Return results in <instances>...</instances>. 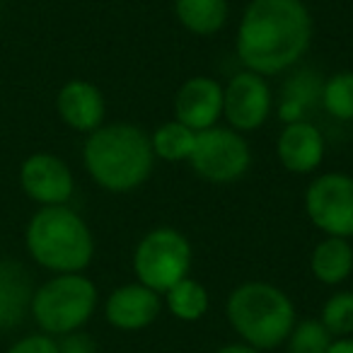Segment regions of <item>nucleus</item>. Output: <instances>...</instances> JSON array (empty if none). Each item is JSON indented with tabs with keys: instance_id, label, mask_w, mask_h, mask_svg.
<instances>
[{
	"instance_id": "nucleus-19",
	"label": "nucleus",
	"mask_w": 353,
	"mask_h": 353,
	"mask_svg": "<svg viewBox=\"0 0 353 353\" xmlns=\"http://www.w3.org/2000/svg\"><path fill=\"white\" fill-rule=\"evenodd\" d=\"M165 305L170 310L172 317L182 319V322H196L208 312V290L203 288L199 281L194 279H182L179 283H174L170 290H165Z\"/></svg>"
},
{
	"instance_id": "nucleus-7",
	"label": "nucleus",
	"mask_w": 353,
	"mask_h": 353,
	"mask_svg": "<svg viewBox=\"0 0 353 353\" xmlns=\"http://www.w3.org/2000/svg\"><path fill=\"white\" fill-rule=\"evenodd\" d=\"M187 162L206 182L230 184L250 170L252 150L240 131L216 123L206 131H196V143Z\"/></svg>"
},
{
	"instance_id": "nucleus-15",
	"label": "nucleus",
	"mask_w": 353,
	"mask_h": 353,
	"mask_svg": "<svg viewBox=\"0 0 353 353\" xmlns=\"http://www.w3.org/2000/svg\"><path fill=\"white\" fill-rule=\"evenodd\" d=\"M32 281L15 261H0V329H12L32 307Z\"/></svg>"
},
{
	"instance_id": "nucleus-27",
	"label": "nucleus",
	"mask_w": 353,
	"mask_h": 353,
	"mask_svg": "<svg viewBox=\"0 0 353 353\" xmlns=\"http://www.w3.org/2000/svg\"><path fill=\"white\" fill-rule=\"evenodd\" d=\"M216 353H261V351L254 346H250V343H245V341H237V343H228V346L218 348Z\"/></svg>"
},
{
	"instance_id": "nucleus-11",
	"label": "nucleus",
	"mask_w": 353,
	"mask_h": 353,
	"mask_svg": "<svg viewBox=\"0 0 353 353\" xmlns=\"http://www.w3.org/2000/svg\"><path fill=\"white\" fill-rule=\"evenodd\" d=\"M223 117V88L208 75L189 78L174 97V119L192 131H206Z\"/></svg>"
},
{
	"instance_id": "nucleus-26",
	"label": "nucleus",
	"mask_w": 353,
	"mask_h": 353,
	"mask_svg": "<svg viewBox=\"0 0 353 353\" xmlns=\"http://www.w3.org/2000/svg\"><path fill=\"white\" fill-rule=\"evenodd\" d=\"M327 353H353V336H336V339H332Z\"/></svg>"
},
{
	"instance_id": "nucleus-6",
	"label": "nucleus",
	"mask_w": 353,
	"mask_h": 353,
	"mask_svg": "<svg viewBox=\"0 0 353 353\" xmlns=\"http://www.w3.org/2000/svg\"><path fill=\"white\" fill-rule=\"evenodd\" d=\"M192 269V245L187 235L174 228H155L136 245L133 274L138 283L155 293H165L174 283L189 276Z\"/></svg>"
},
{
	"instance_id": "nucleus-3",
	"label": "nucleus",
	"mask_w": 353,
	"mask_h": 353,
	"mask_svg": "<svg viewBox=\"0 0 353 353\" xmlns=\"http://www.w3.org/2000/svg\"><path fill=\"white\" fill-rule=\"evenodd\" d=\"M27 252L54 274H80L94 256L88 223L68 206H41L25 232Z\"/></svg>"
},
{
	"instance_id": "nucleus-5",
	"label": "nucleus",
	"mask_w": 353,
	"mask_h": 353,
	"mask_svg": "<svg viewBox=\"0 0 353 353\" xmlns=\"http://www.w3.org/2000/svg\"><path fill=\"white\" fill-rule=\"evenodd\" d=\"M97 285L83 274H56L32 295V317L49 336H65L90 322L97 310Z\"/></svg>"
},
{
	"instance_id": "nucleus-25",
	"label": "nucleus",
	"mask_w": 353,
	"mask_h": 353,
	"mask_svg": "<svg viewBox=\"0 0 353 353\" xmlns=\"http://www.w3.org/2000/svg\"><path fill=\"white\" fill-rule=\"evenodd\" d=\"M59 351L61 353H97V343L90 334L85 332H70L65 336H61L59 341Z\"/></svg>"
},
{
	"instance_id": "nucleus-16",
	"label": "nucleus",
	"mask_w": 353,
	"mask_h": 353,
	"mask_svg": "<svg viewBox=\"0 0 353 353\" xmlns=\"http://www.w3.org/2000/svg\"><path fill=\"white\" fill-rule=\"evenodd\" d=\"M322 85L324 80L312 68H298L281 90V104L279 117L283 123L305 121L307 114L322 99Z\"/></svg>"
},
{
	"instance_id": "nucleus-22",
	"label": "nucleus",
	"mask_w": 353,
	"mask_h": 353,
	"mask_svg": "<svg viewBox=\"0 0 353 353\" xmlns=\"http://www.w3.org/2000/svg\"><path fill=\"white\" fill-rule=\"evenodd\" d=\"M319 322L336 336H353V290H339L324 303Z\"/></svg>"
},
{
	"instance_id": "nucleus-17",
	"label": "nucleus",
	"mask_w": 353,
	"mask_h": 353,
	"mask_svg": "<svg viewBox=\"0 0 353 353\" xmlns=\"http://www.w3.org/2000/svg\"><path fill=\"white\" fill-rule=\"evenodd\" d=\"M314 279L324 285H339L353 274V247L346 237H324L310 256Z\"/></svg>"
},
{
	"instance_id": "nucleus-9",
	"label": "nucleus",
	"mask_w": 353,
	"mask_h": 353,
	"mask_svg": "<svg viewBox=\"0 0 353 353\" xmlns=\"http://www.w3.org/2000/svg\"><path fill=\"white\" fill-rule=\"evenodd\" d=\"M274 107V94L264 75L242 70L223 88V117L230 128L245 133L264 126Z\"/></svg>"
},
{
	"instance_id": "nucleus-4",
	"label": "nucleus",
	"mask_w": 353,
	"mask_h": 353,
	"mask_svg": "<svg viewBox=\"0 0 353 353\" xmlns=\"http://www.w3.org/2000/svg\"><path fill=\"white\" fill-rule=\"evenodd\" d=\"M225 314L242 341L259 351L281 346L298 322L293 300L279 285L264 281L237 285L228 295Z\"/></svg>"
},
{
	"instance_id": "nucleus-23",
	"label": "nucleus",
	"mask_w": 353,
	"mask_h": 353,
	"mask_svg": "<svg viewBox=\"0 0 353 353\" xmlns=\"http://www.w3.org/2000/svg\"><path fill=\"white\" fill-rule=\"evenodd\" d=\"M332 339L334 336L319 319H303L295 322L285 341H288V353H327Z\"/></svg>"
},
{
	"instance_id": "nucleus-2",
	"label": "nucleus",
	"mask_w": 353,
	"mask_h": 353,
	"mask_svg": "<svg viewBox=\"0 0 353 353\" xmlns=\"http://www.w3.org/2000/svg\"><path fill=\"white\" fill-rule=\"evenodd\" d=\"M85 170L102 189L126 194L138 189L155 165L152 143L133 123H102L83 145Z\"/></svg>"
},
{
	"instance_id": "nucleus-10",
	"label": "nucleus",
	"mask_w": 353,
	"mask_h": 353,
	"mask_svg": "<svg viewBox=\"0 0 353 353\" xmlns=\"http://www.w3.org/2000/svg\"><path fill=\"white\" fill-rule=\"evenodd\" d=\"M22 192L41 206H65L75 192L70 167L54 152H34L20 167Z\"/></svg>"
},
{
	"instance_id": "nucleus-20",
	"label": "nucleus",
	"mask_w": 353,
	"mask_h": 353,
	"mask_svg": "<svg viewBox=\"0 0 353 353\" xmlns=\"http://www.w3.org/2000/svg\"><path fill=\"white\" fill-rule=\"evenodd\" d=\"M152 152L155 157H162L165 162H182L189 160L196 143V131L184 126L182 121H167L150 136Z\"/></svg>"
},
{
	"instance_id": "nucleus-18",
	"label": "nucleus",
	"mask_w": 353,
	"mask_h": 353,
	"mask_svg": "<svg viewBox=\"0 0 353 353\" xmlns=\"http://www.w3.org/2000/svg\"><path fill=\"white\" fill-rule=\"evenodd\" d=\"M228 0H174V15L194 34H216L228 22Z\"/></svg>"
},
{
	"instance_id": "nucleus-8",
	"label": "nucleus",
	"mask_w": 353,
	"mask_h": 353,
	"mask_svg": "<svg viewBox=\"0 0 353 353\" xmlns=\"http://www.w3.org/2000/svg\"><path fill=\"white\" fill-rule=\"evenodd\" d=\"M305 213L327 237H353V176L327 172L305 192Z\"/></svg>"
},
{
	"instance_id": "nucleus-21",
	"label": "nucleus",
	"mask_w": 353,
	"mask_h": 353,
	"mask_svg": "<svg viewBox=\"0 0 353 353\" xmlns=\"http://www.w3.org/2000/svg\"><path fill=\"white\" fill-rule=\"evenodd\" d=\"M319 104L329 117L339 121H351L353 119V70H341L332 78L324 80L322 99Z\"/></svg>"
},
{
	"instance_id": "nucleus-14",
	"label": "nucleus",
	"mask_w": 353,
	"mask_h": 353,
	"mask_svg": "<svg viewBox=\"0 0 353 353\" xmlns=\"http://www.w3.org/2000/svg\"><path fill=\"white\" fill-rule=\"evenodd\" d=\"M281 165L293 174H310L322 165L324 157V138L322 131L312 121H293L285 123L276 143Z\"/></svg>"
},
{
	"instance_id": "nucleus-13",
	"label": "nucleus",
	"mask_w": 353,
	"mask_h": 353,
	"mask_svg": "<svg viewBox=\"0 0 353 353\" xmlns=\"http://www.w3.org/2000/svg\"><path fill=\"white\" fill-rule=\"evenodd\" d=\"M56 112L65 126L80 133H92L104 123V94L88 80H70L59 90Z\"/></svg>"
},
{
	"instance_id": "nucleus-12",
	"label": "nucleus",
	"mask_w": 353,
	"mask_h": 353,
	"mask_svg": "<svg viewBox=\"0 0 353 353\" xmlns=\"http://www.w3.org/2000/svg\"><path fill=\"white\" fill-rule=\"evenodd\" d=\"M162 310L160 293L150 290L143 283H126L119 285L109 293L104 303V314L112 327L121 332H138L145 329L157 319Z\"/></svg>"
},
{
	"instance_id": "nucleus-24",
	"label": "nucleus",
	"mask_w": 353,
	"mask_h": 353,
	"mask_svg": "<svg viewBox=\"0 0 353 353\" xmlns=\"http://www.w3.org/2000/svg\"><path fill=\"white\" fill-rule=\"evenodd\" d=\"M8 353H61L59 351V341L56 336H49V334H30V336L15 341Z\"/></svg>"
},
{
	"instance_id": "nucleus-1",
	"label": "nucleus",
	"mask_w": 353,
	"mask_h": 353,
	"mask_svg": "<svg viewBox=\"0 0 353 353\" xmlns=\"http://www.w3.org/2000/svg\"><path fill=\"white\" fill-rule=\"evenodd\" d=\"M312 15L303 0H252L237 30V56L259 75L293 68L310 49Z\"/></svg>"
}]
</instances>
